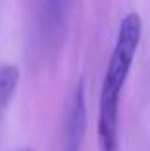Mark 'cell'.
Segmentation results:
<instances>
[{
  "label": "cell",
  "instance_id": "cell-1",
  "mask_svg": "<svg viewBox=\"0 0 150 151\" xmlns=\"http://www.w3.org/2000/svg\"><path fill=\"white\" fill-rule=\"evenodd\" d=\"M143 37V21L141 15L131 12L119 23L110 55L108 67L104 73L98 100V117H96V142L98 151H121L119 144V101L127 82L129 71L135 61L137 50Z\"/></svg>",
  "mask_w": 150,
  "mask_h": 151
},
{
  "label": "cell",
  "instance_id": "cell-2",
  "mask_svg": "<svg viewBox=\"0 0 150 151\" xmlns=\"http://www.w3.org/2000/svg\"><path fill=\"white\" fill-rule=\"evenodd\" d=\"M73 0H39L35 15V48L46 61L62 52L71 25Z\"/></svg>",
  "mask_w": 150,
  "mask_h": 151
},
{
  "label": "cell",
  "instance_id": "cell-3",
  "mask_svg": "<svg viewBox=\"0 0 150 151\" xmlns=\"http://www.w3.org/2000/svg\"><path fill=\"white\" fill-rule=\"evenodd\" d=\"M87 130V103H85V84L79 81L71 90V96L66 109L64 122V151H81Z\"/></svg>",
  "mask_w": 150,
  "mask_h": 151
},
{
  "label": "cell",
  "instance_id": "cell-4",
  "mask_svg": "<svg viewBox=\"0 0 150 151\" xmlns=\"http://www.w3.org/2000/svg\"><path fill=\"white\" fill-rule=\"evenodd\" d=\"M19 82V69L14 63H0V117L14 98Z\"/></svg>",
  "mask_w": 150,
  "mask_h": 151
},
{
  "label": "cell",
  "instance_id": "cell-5",
  "mask_svg": "<svg viewBox=\"0 0 150 151\" xmlns=\"http://www.w3.org/2000/svg\"><path fill=\"white\" fill-rule=\"evenodd\" d=\"M21 151H33V149H21Z\"/></svg>",
  "mask_w": 150,
  "mask_h": 151
}]
</instances>
